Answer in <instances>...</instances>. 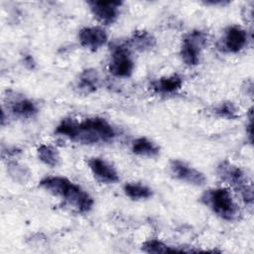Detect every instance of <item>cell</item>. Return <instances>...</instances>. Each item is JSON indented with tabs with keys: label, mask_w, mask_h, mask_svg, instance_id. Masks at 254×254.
I'll use <instances>...</instances> for the list:
<instances>
[{
	"label": "cell",
	"mask_w": 254,
	"mask_h": 254,
	"mask_svg": "<svg viewBox=\"0 0 254 254\" xmlns=\"http://www.w3.org/2000/svg\"><path fill=\"white\" fill-rule=\"evenodd\" d=\"M55 133L81 144L109 142L116 136L111 124L100 117L86 118L79 123L71 118L63 119Z\"/></svg>",
	"instance_id": "1"
},
{
	"label": "cell",
	"mask_w": 254,
	"mask_h": 254,
	"mask_svg": "<svg viewBox=\"0 0 254 254\" xmlns=\"http://www.w3.org/2000/svg\"><path fill=\"white\" fill-rule=\"evenodd\" d=\"M39 186L50 193L63 198L80 213H86L92 208V197L66 178L47 177L40 182Z\"/></svg>",
	"instance_id": "2"
},
{
	"label": "cell",
	"mask_w": 254,
	"mask_h": 254,
	"mask_svg": "<svg viewBox=\"0 0 254 254\" xmlns=\"http://www.w3.org/2000/svg\"><path fill=\"white\" fill-rule=\"evenodd\" d=\"M201 201L224 220L233 221L240 214L237 204L226 189L217 188L206 190L201 196Z\"/></svg>",
	"instance_id": "3"
},
{
	"label": "cell",
	"mask_w": 254,
	"mask_h": 254,
	"mask_svg": "<svg viewBox=\"0 0 254 254\" xmlns=\"http://www.w3.org/2000/svg\"><path fill=\"white\" fill-rule=\"evenodd\" d=\"M217 175L223 182L230 185L237 192H239L245 203H252V186L240 168L232 165L228 161H223L217 167Z\"/></svg>",
	"instance_id": "4"
},
{
	"label": "cell",
	"mask_w": 254,
	"mask_h": 254,
	"mask_svg": "<svg viewBox=\"0 0 254 254\" xmlns=\"http://www.w3.org/2000/svg\"><path fill=\"white\" fill-rule=\"evenodd\" d=\"M207 37L205 33L194 30L189 33L183 40L181 46V58L189 66L197 65L199 63L200 53L206 46Z\"/></svg>",
	"instance_id": "5"
},
{
	"label": "cell",
	"mask_w": 254,
	"mask_h": 254,
	"mask_svg": "<svg viewBox=\"0 0 254 254\" xmlns=\"http://www.w3.org/2000/svg\"><path fill=\"white\" fill-rule=\"evenodd\" d=\"M134 69V62L127 44L116 43L111 47L109 71L117 77H129Z\"/></svg>",
	"instance_id": "6"
},
{
	"label": "cell",
	"mask_w": 254,
	"mask_h": 254,
	"mask_svg": "<svg viewBox=\"0 0 254 254\" xmlns=\"http://www.w3.org/2000/svg\"><path fill=\"white\" fill-rule=\"evenodd\" d=\"M247 32L240 26H229L217 44L219 51L228 54L239 53L247 45Z\"/></svg>",
	"instance_id": "7"
},
{
	"label": "cell",
	"mask_w": 254,
	"mask_h": 254,
	"mask_svg": "<svg viewBox=\"0 0 254 254\" xmlns=\"http://www.w3.org/2000/svg\"><path fill=\"white\" fill-rule=\"evenodd\" d=\"M92 15L97 21L104 25L114 23L119 16L121 1H88L87 2Z\"/></svg>",
	"instance_id": "8"
},
{
	"label": "cell",
	"mask_w": 254,
	"mask_h": 254,
	"mask_svg": "<svg viewBox=\"0 0 254 254\" xmlns=\"http://www.w3.org/2000/svg\"><path fill=\"white\" fill-rule=\"evenodd\" d=\"M170 171L176 179L193 186H203L206 182V179L201 172L180 160L171 161Z\"/></svg>",
	"instance_id": "9"
},
{
	"label": "cell",
	"mask_w": 254,
	"mask_h": 254,
	"mask_svg": "<svg viewBox=\"0 0 254 254\" xmlns=\"http://www.w3.org/2000/svg\"><path fill=\"white\" fill-rule=\"evenodd\" d=\"M79 43L85 49L97 51L107 43L108 37L101 27H85L79 31Z\"/></svg>",
	"instance_id": "10"
},
{
	"label": "cell",
	"mask_w": 254,
	"mask_h": 254,
	"mask_svg": "<svg viewBox=\"0 0 254 254\" xmlns=\"http://www.w3.org/2000/svg\"><path fill=\"white\" fill-rule=\"evenodd\" d=\"M88 167L94 178L103 184H115L119 181L117 171L106 161L93 157L88 160Z\"/></svg>",
	"instance_id": "11"
},
{
	"label": "cell",
	"mask_w": 254,
	"mask_h": 254,
	"mask_svg": "<svg viewBox=\"0 0 254 254\" xmlns=\"http://www.w3.org/2000/svg\"><path fill=\"white\" fill-rule=\"evenodd\" d=\"M183 86V77L179 74L164 76L153 82L152 88L159 94H171L180 90Z\"/></svg>",
	"instance_id": "12"
},
{
	"label": "cell",
	"mask_w": 254,
	"mask_h": 254,
	"mask_svg": "<svg viewBox=\"0 0 254 254\" xmlns=\"http://www.w3.org/2000/svg\"><path fill=\"white\" fill-rule=\"evenodd\" d=\"M9 109L11 112L21 118H31L38 112L36 104L25 97H16L9 102Z\"/></svg>",
	"instance_id": "13"
},
{
	"label": "cell",
	"mask_w": 254,
	"mask_h": 254,
	"mask_svg": "<svg viewBox=\"0 0 254 254\" xmlns=\"http://www.w3.org/2000/svg\"><path fill=\"white\" fill-rule=\"evenodd\" d=\"M126 44L138 52H145L156 45V39L147 31H136Z\"/></svg>",
	"instance_id": "14"
},
{
	"label": "cell",
	"mask_w": 254,
	"mask_h": 254,
	"mask_svg": "<svg viewBox=\"0 0 254 254\" xmlns=\"http://www.w3.org/2000/svg\"><path fill=\"white\" fill-rule=\"evenodd\" d=\"M99 86L98 72L93 68H87L83 70L77 82V88L80 92L89 94L94 92Z\"/></svg>",
	"instance_id": "15"
},
{
	"label": "cell",
	"mask_w": 254,
	"mask_h": 254,
	"mask_svg": "<svg viewBox=\"0 0 254 254\" xmlns=\"http://www.w3.org/2000/svg\"><path fill=\"white\" fill-rule=\"evenodd\" d=\"M131 151L141 157L153 158L159 155L160 148L146 137H140L132 142Z\"/></svg>",
	"instance_id": "16"
},
{
	"label": "cell",
	"mask_w": 254,
	"mask_h": 254,
	"mask_svg": "<svg viewBox=\"0 0 254 254\" xmlns=\"http://www.w3.org/2000/svg\"><path fill=\"white\" fill-rule=\"evenodd\" d=\"M123 190L125 194L133 200L146 199L152 196L151 189L141 184H133V183L126 184Z\"/></svg>",
	"instance_id": "17"
},
{
	"label": "cell",
	"mask_w": 254,
	"mask_h": 254,
	"mask_svg": "<svg viewBox=\"0 0 254 254\" xmlns=\"http://www.w3.org/2000/svg\"><path fill=\"white\" fill-rule=\"evenodd\" d=\"M39 159L47 166L57 167L60 164V155L54 147L50 145H41L37 151Z\"/></svg>",
	"instance_id": "18"
},
{
	"label": "cell",
	"mask_w": 254,
	"mask_h": 254,
	"mask_svg": "<svg viewBox=\"0 0 254 254\" xmlns=\"http://www.w3.org/2000/svg\"><path fill=\"white\" fill-rule=\"evenodd\" d=\"M142 250L147 253H156V254L175 253V252H183L184 251V250H180V249H176L171 246H168L165 243H163L162 241L157 240V239H151V240L146 241L142 245Z\"/></svg>",
	"instance_id": "19"
},
{
	"label": "cell",
	"mask_w": 254,
	"mask_h": 254,
	"mask_svg": "<svg viewBox=\"0 0 254 254\" xmlns=\"http://www.w3.org/2000/svg\"><path fill=\"white\" fill-rule=\"evenodd\" d=\"M216 114L226 119H235L238 117L237 108L232 102H223L216 108Z\"/></svg>",
	"instance_id": "20"
}]
</instances>
